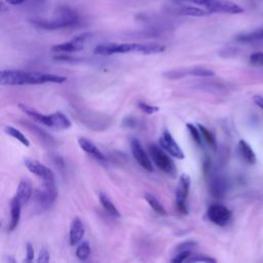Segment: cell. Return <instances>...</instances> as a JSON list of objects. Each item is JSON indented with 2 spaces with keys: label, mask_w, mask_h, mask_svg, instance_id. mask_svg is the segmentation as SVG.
<instances>
[{
  "label": "cell",
  "mask_w": 263,
  "mask_h": 263,
  "mask_svg": "<svg viewBox=\"0 0 263 263\" xmlns=\"http://www.w3.org/2000/svg\"><path fill=\"white\" fill-rule=\"evenodd\" d=\"M42 189L36 190L34 194L35 203L41 211L49 208L58 196L55 183H42Z\"/></svg>",
  "instance_id": "6"
},
{
  "label": "cell",
  "mask_w": 263,
  "mask_h": 263,
  "mask_svg": "<svg viewBox=\"0 0 263 263\" xmlns=\"http://www.w3.org/2000/svg\"><path fill=\"white\" fill-rule=\"evenodd\" d=\"M208 219L218 226H225L231 218L230 210L220 203H213L206 210Z\"/></svg>",
  "instance_id": "9"
},
{
  "label": "cell",
  "mask_w": 263,
  "mask_h": 263,
  "mask_svg": "<svg viewBox=\"0 0 263 263\" xmlns=\"http://www.w3.org/2000/svg\"><path fill=\"white\" fill-rule=\"evenodd\" d=\"M4 132H5L6 135H8V136L12 137L13 139L17 140L24 146H26V147L30 146V141L28 140V138L21 130L16 129L15 127L10 126V125H6V126H4Z\"/></svg>",
  "instance_id": "25"
},
{
  "label": "cell",
  "mask_w": 263,
  "mask_h": 263,
  "mask_svg": "<svg viewBox=\"0 0 263 263\" xmlns=\"http://www.w3.org/2000/svg\"><path fill=\"white\" fill-rule=\"evenodd\" d=\"M84 225L82 223V221L77 217L74 218L71 226H70V230H69V241L71 246H76L77 243H79L81 241V239L84 236Z\"/></svg>",
  "instance_id": "17"
},
{
  "label": "cell",
  "mask_w": 263,
  "mask_h": 263,
  "mask_svg": "<svg viewBox=\"0 0 263 263\" xmlns=\"http://www.w3.org/2000/svg\"><path fill=\"white\" fill-rule=\"evenodd\" d=\"M33 260H34V249H33V246L30 242H27L25 262H32Z\"/></svg>",
  "instance_id": "35"
},
{
  "label": "cell",
  "mask_w": 263,
  "mask_h": 263,
  "mask_svg": "<svg viewBox=\"0 0 263 263\" xmlns=\"http://www.w3.org/2000/svg\"><path fill=\"white\" fill-rule=\"evenodd\" d=\"M32 193H33V188L30 180L27 178H23L17 185V190L15 194L23 205L30 200V198L32 197Z\"/></svg>",
  "instance_id": "20"
},
{
  "label": "cell",
  "mask_w": 263,
  "mask_h": 263,
  "mask_svg": "<svg viewBox=\"0 0 263 263\" xmlns=\"http://www.w3.org/2000/svg\"><path fill=\"white\" fill-rule=\"evenodd\" d=\"M196 246V242L193 240H186L180 245L177 246L176 251L177 252H182V251H191L192 248H194Z\"/></svg>",
  "instance_id": "33"
},
{
  "label": "cell",
  "mask_w": 263,
  "mask_h": 263,
  "mask_svg": "<svg viewBox=\"0 0 263 263\" xmlns=\"http://www.w3.org/2000/svg\"><path fill=\"white\" fill-rule=\"evenodd\" d=\"M215 72L203 67H194L191 69L172 70L163 73V76L168 79H179L185 76H197V77H210L214 76Z\"/></svg>",
  "instance_id": "12"
},
{
  "label": "cell",
  "mask_w": 263,
  "mask_h": 263,
  "mask_svg": "<svg viewBox=\"0 0 263 263\" xmlns=\"http://www.w3.org/2000/svg\"><path fill=\"white\" fill-rule=\"evenodd\" d=\"M197 126L201 133V136L203 138V141L209 144L213 149H216L217 148V141H216V138L215 136L213 135L212 132H210L205 126H203L202 124L200 123H197Z\"/></svg>",
  "instance_id": "26"
},
{
  "label": "cell",
  "mask_w": 263,
  "mask_h": 263,
  "mask_svg": "<svg viewBox=\"0 0 263 263\" xmlns=\"http://www.w3.org/2000/svg\"><path fill=\"white\" fill-rule=\"evenodd\" d=\"M238 152L241 158L249 164H254L256 162V154L253 151L252 147L245 141L239 140L238 142Z\"/></svg>",
  "instance_id": "22"
},
{
  "label": "cell",
  "mask_w": 263,
  "mask_h": 263,
  "mask_svg": "<svg viewBox=\"0 0 263 263\" xmlns=\"http://www.w3.org/2000/svg\"><path fill=\"white\" fill-rule=\"evenodd\" d=\"M191 256V251H182V252H178V254L171 259V262H175V263H181V262H187V260L189 259V257Z\"/></svg>",
  "instance_id": "31"
},
{
  "label": "cell",
  "mask_w": 263,
  "mask_h": 263,
  "mask_svg": "<svg viewBox=\"0 0 263 263\" xmlns=\"http://www.w3.org/2000/svg\"><path fill=\"white\" fill-rule=\"evenodd\" d=\"M253 101H254V103L259 108H261L263 110V97H261V96H254L253 97Z\"/></svg>",
  "instance_id": "36"
},
{
  "label": "cell",
  "mask_w": 263,
  "mask_h": 263,
  "mask_svg": "<svg viewBox=\"0 0 263 263\" xmlns=\"http://www.w3.org/2000/svg\"><path fill=\"white\" fill-rule=\"evenodd\" d=\"M250 63L255 67H263V52L256 51L250 55Z\"/></svg>",
  "instance_id": "30"
},
{
  "label": "cell",
  "mask_w": 263,
  "mask_h": 263,
  "mask_svg": "<svg viewBox=\"0 0 263 263\" xmlns=\"http://www.w3.org/2000/svg\"><path fill=\"white\" fill-rule=\"evenodd\" d=\"M228 190L227 180L221 176H215L210 182V193L215 198H223Z\"/></svg>",
  "instance_id": "16"
},
{
  "label": "cell",
  "mask_w": 263,
  "mask_h": 263,
  "mask_svg": "<svg viewBox=\"0 0 263 263\" xmlns=\"http://www.w3.org/2000/svg\"><path fill=\"white\" fill-rule=\"evenodd\" d=\"M18 109L25 113L26 115H28L30 118H32L34 121L43 124L47 127H51L54 128L55 123H54V113L49 114V115H45V114H41L38 111H36L35 109H33L30 106H27L25 104H18Z\"/></svg>",
  "instance_id": "14"
},
{
  "label": "cell",
  "mask_w": 263,
  "mask_h": 263,
  "mask_svg": "<svg viewBox=\"0 0 263 263\" xmlns=\"http://www.w3.org/2000/svg\"><path fill=\"white\" fill-rule=\"evenodd\" d=\"M7 3L9 4H12V5H17V4H21L24 2V0H5Z\"/></svg>",
  "instance_id": "37"
},
{
  "label": "cell",
  "mask_w": 263,
  "mask_h": 263,
  "mask_svg": "<svg viewBox=\"0 0 263 263\" xmlns=\"http://www.w3.org/2000/svg\"><path fill=\"white\" fill-rule=\"evenodd\" d=\"M91 36L90 33L85 32L81 33L75 37H73L71 40L67 42H63L60 44H55L51 46V50L55 52H75L83 49L85 42L87 39Z\"/></svg>",
  "instance_id": "10"
},
{
  "label": "cell",
  "mask_w": 263,
  "mask_h": 263,
  "mask_svg": "<svg viewBox=\"0 0 263 263\" xmlns=\"http://www.w3.org/2000/svg\"><path fill=\"white\" fill-rule=\"evenodd\" d=\"M186 127L188 128L189 134H190L191 138L193 139V141H194L198 146H202V145H203V138H202V136H201V133H200L198 126L194 125L193 123L187 122V123H186Z\"/></svg>",
  "instance_id": "27"
},
{
  "label": "cell",
  "mask_w": 263,
  "mask_h": 263,
  "mask_svg": "<svg viewBox=\"0 0 263 263\" xmlns=\"http://www.w3.org/2000/svg\"><path fill=\"white\" fill-rule=\"evenodd\" d=\"M90 256V246L87 241H83L76 249V257L82 261L86 260Z\"/></svg>",
  "instance_id": "28"
},
{
  "label": "cell",
  "mask_w": 263,
  "mask_h": 263,
  "mask_svg": "<svg viewBox=\"0 0 263 263\" xmlns=\"http://www.w3.org/2000/svg\"><path fill=\"white\" fill-rule=\"evenodd\" d=\"M165 50V46L157 43H105L99 44L93 52L99 55H111L115 53L136 52L142 54H155Z\"/></svg>",
  "instance_id": "2"
},
{
  "label": "cell",
  "mask_w": 263,
  "mask_h": 263,
  "mask_svg": "<svg viewBox=\"0 0 263 263\" xmlns=\"http://www.w3.org/2000/svg\"><path fill=\"white\" fill-rule=\"evenodd\" d=\"M130 150H132V154L134 156V158L136 159V161L147 172L151 173L153 172V164L151 162L150 159V155H148V153L145 151V149L143 148L142 144L140 143V141L136 138H133L130 140Z\"/></svg>",
  "instance_id": "11"
},
{
  "label": "cell",
  "mask_w": 263,
  "mask_h": 263,
  "mask_svg": "<svg viewBox=\"0 0 263 263\" xmlns=\"http://www.w3.org/2000/svg\"><path fill=\"white\" fill-rule=\"evenodd\" d=\"M22 202L20 201V199L17 198L16 195H14L12 197V199L10 200V221L8 224L7 229L9 231H13L20 222L21 219V210H22Z\"/></svg>",
  "instance_id": "18"
},
{
  "label": "cell",
  "mask_w": 263,
  "mask_h": 263,
  "mask_svg": "<svg viewBox=\"0 0 263 263\" xmlns=\"http://www.w3.org/2000/svg\"><path fill=\"white\" fill-rule=\"evenodd\" d=\"M148 151L151 159L156 164V166L163 173L175 176L177 173V167L173 159L167 155V152L159 145L151 143L148 145Z\"/></svg>",
  "instance_id": "4"
},
{
  "label": "cell",
  "mask_w": 263,
  "mask_h": 263,
  "mask_svg": "<svg viewBox=\"0 0 263 263\" xmlns=\"http://www.w3.org/2000/svg\"><path fill=\"white\" fill-rule=\"evenodd\" d=\"M67 78L36 71L23 70H2L0 73L1 85H36L45 83H64Z\"/></svg>",
  "instance_id": "1"
},
{
  "label": "cell",
  "mask_w": 263,
  "mask_h": 263,
  "mask_svg": "<svg viewBox=\"0 0 263 263\" xmlns=\"http://www.w3.org/2000/svg\"><path fill=\"white\" fill-rule=\"evenodd\" d=\"M159 145L173 157L178 159H184L185 154L183 150L180 148L178 143L175 141L173 136L170 134L168 130H163L158 139Z\"/></svg>",
  "instance_id": "13"
},
{
  "label": "cell",
  "mask_w": 263,
  "mask_h": 263,
  "mask_svg": "<svg viewBox=\"0 0 263 263\" xmlns=\"http://www.w3.org/2000/svg\"><path fill=\"white\" fill-rule=\"evenodd\" d=\"M59 15L52 20H32V24L44 30H58L72 28L80 23V17L76 11L69 7H61Z\"/></svg>",
  "instance_id": "3"
},
{
  "label": "cell",
  "mask_w": 263,
  "mask_h": 263,
  "mask_svg": "<svg viewBox=\"0 0 263 263\" xmlns=\"http://www.w3.org/2000/svg\"><path fill=\"white\" fill-rule=\"evenodd\" d=\"M165 9L174 14L186 15V16H204V15H208L211 13L210 11L199 8V7L186 5V4H179V3L170 5V6L165 7Z\"/></svg>",
  "instance_id": "15"
},
{
  "label": "cell",
  "mask_w": 263,
  "mask_h": 263,
  "mask_svg": "<svg viewBox=\"0 0 263 263\" xmlns=\"http://www.w3.org/2000/svg\"><path fill=\"white\" fill-rule=\"evenodd\" d=\"M204 7L208 11L219 13L237 14L243 12V8L230 0H206Z\"/></svg>",
  "instance_id": "8"
},
{
  "label": "cell",
  "mask_w": 263,
  "mask_h": 263,
  "mask_svg": "<svg viewBox=\"0 0 263 263\" xmlns=\"http://www.w3.org/2000/svg\"><path fill=\"white\" fill-rule=\"evenodd\" d=\"M99 199L101 204L103 205L104 210L111 216L113 217H120V212L117 209V206L112 202V200L108 197L107 194H105L104 192H100L99 193Z\"/></svg>",
  "instance_id": "23"
},
{
  "label": "cell",
  "mask_w": 263,
  "mask_h": 263,
  "mask_svg": "<svg viewBox=\"0 0 263 263\" xmlns=\"http://www.w3.org/2000/svg\"><path fill=\"white\" fill-rule=\"evenodd\" d=\"M24 164L33 175L42 180V183H55L54 173L40 161L32 158L24 159Z\"/></svg>",
  "instance_id": "7"
},
{
  "label": "cell",
  "mask_w": 263,
  "mask_h": 263,
  "mask_svg": "<svg viewBox=\"0 0 263 263\" xmlns=\"http://www.w3.org/2000/svg\"><path fill=\"white\" fill-rule=\"evenodd\" d=\"M236 40L239 42H242V43H248V44L263 43V28L258 29L251 33L240 34V35L236 36Z\"/></svg>",
  "instance_id": "21"
},
{
  "label": "cell",
  "mask_w": 263,
  "mask_h": 263,
  "mask_svg": "<svg viewBox=\"0 0 263 263\" xmlns=\"http://www.w3.org/2000/svg\"><path fill=\"white\" fill-rule=\"evenodd\" d=\"M78 145L85 153L95 157L96 159H99V160H105L106 159V156L104 155V153L88 139H86L84 137L78 138Z\"/></svg>",
  "instance_id": "19"
},
{
  "label": "cell",
  "mask_w": 263,
  "mask_h": 263,
  "mask_svg": "<svg viewBox=\"0 0 263 263\" xmlns=\"http://www.w3.org/2000/svg\"><path fill=\"white\" fill-rule=\"evenodd\" d=\"M190 185H191L190 177L186 174H183L180 177L177 188H176V209L178 213L182 215L188 214L187 197H188Z\"/></svg>",
  "instance_id": "5"
},
{
  "label": "cell",
  "mask_w": 263,
  "mask_h": 263,
  "mask_svg": "<svg viewBox=\"0 0 263 263\" xmlns=\"http://www.w3.org/2000/svg\"><path fill=\"white\" fill-rule=\"evenodd\" d=\"M50 259V256H49V253L46 249H41L40 252H39V255H38V258H37V262L38 263H45V262H48Z\"/></svg>",
  "instance_id": "34"
},
{
  "label": "cell",
  "mask_w": 263,
  "mask_h": 263,
  "mask_svg": "<svg viewBox=\"0 0 263 263\" xmlns=\"http://www.w3.org/2000/svg\"><path fill=\"white\" fill-rule=\"evenodd\" d=\"M144 198L154 212H156L157 214L162 215V216L166 215V210L164 209V206L161 204V202L158 200V198L156 196H154L151 193H145Z\"/></svg>",
  "instance_id": "24"
},
{
  "label": "cell",
  "mask_w": 263,
  "mask_h": 263,
  "mask_svg": "<svg viewBox=\"0 0 263 263\" xmlns=\"http://www.w3.org/2000/svg\"><path fill=\"white\" fill-rule=\"evenodd\" d=\"M138 107H139V109H140L142 112H144L145 114H148V115L153 114V113H156V112L159 111V107L153 106V105H150V104H147V103L142 102V101H141V102H138Z\"/></svg>",
  "instance_id": "29"
},
{
  "label": "cell",
  "mask_w": 263,
  "mask_h": 263,
  "mask_svg": "<svg viewBox=\"0 0 263 263\" xmlns=\"http://www.w3.org/2000/svg\"><path fill=\"white\" fill-rule=\"evenodd\" d=\"M187 262H209V263H215L217 262V260L215 258H211V257H206L203 255H197V256H190L189 259L187 260Z\"/></svg>",
  "instance_id": "32"
}]
</instances>
